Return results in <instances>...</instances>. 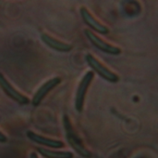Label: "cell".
<instances>
[{
	"label": "cell",
	"mask_w": 158,
	"mask_h": 158,
	"mask_svg": "<svg viewBox=\"0 0 158 158\" xmlns=\"http://www.w3.org/2000/svg\"><path fill=\"white\" fill-rule=\"evenodd\" d=\"M94 73L93 71H88L83 75L81 82L79 83L76 95H75V109L79 113H81L83 110L86 93L88 91L90 85L92 84L94 80Z\"/></svg>",
	"instance_id": "3957f363"
},
{
	"label": "cell",
	"mask_w": 158,
	"mask_h": 158,
	"mask_svg": "<svg viewBox=\"0 0 158 158\" xmlns=\"http://www.w3.org/2000/svg\"><path fill=\"white\" fill-rule=\"evenodd\" d=\"M80 12H81V16L83 21L89 27H91L94 31H95L96 33L102 34H106L109 33L108 28L106 25H104L103 23H101L99 20H97L85 7H81L80 8Z\"/></svg>",
	"instance_id": "52a82bcc"
},
{
	"label": "cell",
	"mask_w": 158,
	"mask_h": 158,
	"mask_svg": "<svg viewBox=\"0 0 158 158\" xmlns=\"http://www.w3.org/2000/svg\"><path fill=\"white\" fill-rule=\"evenodd\" d=\"M63 125L66 132V138L69 142V144L71 146V148L81 156L84 158L92 157V153L85 147L81 138L78 136V134L75 132L71 122L67 115L63 116Z\"/></svg>",
	"instance_id": "6da1fadb"
},
{
	"label": "cell",
	"mask_w": 158,
	"mask_h": 158,
	"mask_svg": "<svg viewBox=\"0 0 158 158\" xmlns=\"http://www.w3.org/2000/svg\"><path fill=\"white\" fill-rule=\"evenodd\" d=\"M85 61L88 63V65L91 67L92 71L94 73H96L103 79H105L110 83H117L119 80V76L117 74H115L109 68L105 66L102 62H100L92 54H90V53L86 54L85 55Z\"/></svg>",
	"instance_id": "7a4b0ae2"
},
{
	"label": "cell",
	"mask_w": 158,
	"mask_h": 158,
	"mask_svg": "<svg viewBox=\"0 0 158 158\" xmlns=\"http://www.w3.org/2000/svg\"><path fill=\"white\" fill-rule=\"evenodd\" d=\"M41 40L50 48L59 51V52H69L72 49L71 45L64 43L62 41H59L45 33L41 34Z\"/></svg>",
	"instance_id": "9c48e42d"
},
{
	"label": "cell",
	"mask_w": 158,
	"mask_h": 158,
	"mask_svg": "<svg viewBox=\"0 0 158 158\" xmlns=\"http://www.w3.org/2000/svg\"><path fill=\"white\" fill-rule=\"evenodd\" d=\"M37 152L44 158H73V154L70 152L53 151L44 147L37 148Z\"/></svg>",
	"instance_id": "30bf717a"
},
{
	"label": "cell",
	"mask_w": 158,
	"mask_h": 158,
	"mask_svg": "<svg viewBox=\"0 0 158 158\" xmlns=\"http://www.w3.org/2000/svg\"><path fill=\"white\" fill-rule=\"evenodd\" d=\"M0 87L5 92V94H6V96H8L11 100L18 102L19 104L25 105L30 102L29 98L19 92L1 73H0Z\"/></svg>",
	"instance_id": "5b68a950"
},
{
	"label": "cell",
	"mask_w": 158,
	"mask_h": 158,
	"mask_svg": "<svg viewBox=\"0 0 158 158\" xmlns=\"http://www.w3.org/2000/svg\"><path fill=\"white\" fill-rule=\"evenodd\" d=\"M84 34L86 37L90 40V42L98 49H100L103 52H106L107 54L111 55H119L121 53V49L116 46H113L111 44H108L105 40H103L101 37H99L97 34H94L89 29H84Z\"/></svg>",
	"instance_id": "277c9868"
},
{
	"label": "cell",
	"mask_w": 158,
	"mask_h": 158,
	"mask_svg": "<svg viewBox=\"0 0 158 158\" xmlns=\"http://www.w3.org/2000/svg\"><path fill=\"white\" fill-rule=\"evenodd\" d=\"M30 158H38V156H37V154L35 152H32L30 155Z\"/></svg>",
	"instance_id": "7c38bea8"
},
{
	"label": "cell",
	"mask_w": 158,
	"mask_h": 158,
	"mask_svg": "<svg viewBox=\"0 0 158 158\" xmlns=\"http://www.w3.org/2000/svg\"><path fill=\"white\" fill-rule=\"evenodd\" d=\"M62 79L58 76L53 77L49 80H47L45 83H44L39 88L38 90L35 92V94L33 95V98L31 100V103L33 106H38L40 105V103L43 102V100L47 96V94L53 90L56 86H58L61 83Z\"/></svg>",
	"instance_id": "8992f818"
},
{
	"label": "cell",
	"mask_w": 158,
	"mask_h": 158,
	"mask_svg": "<svg viewBox=\"0 0 158 158\" xmlns=\"http://www.w3.org/2000/svg\"><path fill=\"white\" fill-rule=\"evenodd\" d=\"M26 136L27 138L37 143V144H40V145H43V146H46V147H49V148H53V149H59V148H63L65 146L64 142H61V141H57V140H53V139H49V138H46V137H44L42 135H39V134H36L35 132L31 131V130H28L26 132Z\"/></svg>",
	"instance_id": "ba28073f"
},
{
	"label": "cell",
	"mask_w": 158,
	"mask_h": 158,
	"mask_svg": "<svg viewBox=\"0 0 158 158\" xmlns=\"http://www.w3.org/2000/svg\"><path fill=\"white\" fill-rule=\"evenodd\" d=\"M7 142V137L0 131V142L1 143H6Z\"/></svg>",
	"instance_id": "8fae6325"
}]
</instances>
